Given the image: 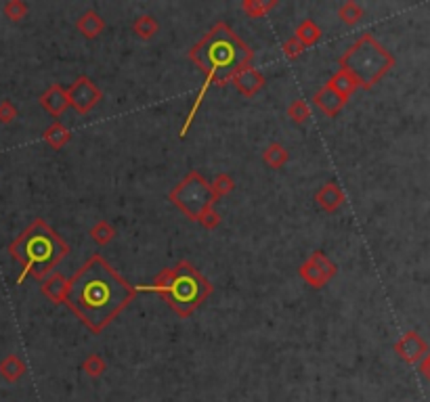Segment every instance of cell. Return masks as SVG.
I'll use <instances>...</instances> for the list:
<instances>
[{"instance_id":"6da1fadb","label":"cell","mask_w":430,"mask_h":402,"mask_svg":"<svg viewBox=\"0 0 430 402\" xmlns=\"http://www.w3.org/2000/svg\"><path fill=\"white\" fill-rule=\"evenodd\" d=\"M128 298L126 285L99 260L89 262L76 275L67 291V302L87 323L101 327L111 314H116Z\"/></svg>"},{"instance_id":"7a4b0ae2","label":"cell","mask_w":430,"mask_h":402,"mask_svg":"<svg viewBox=\"0 0 430 402\" xmlns=\"http://www.w3.org/2000/svg\"><path fill=\"white\" fill-rule=\"evenodd\" d=\"M246 57L244 46L231 34H210L197 48V61L208 71H231Z\"/></svg>"},{"instance_id":"3957f363","label":"cell","mask_w":430,"mask_h":402,"mask_svg":"<svg viewBox=\"0 0 430 402\" xmlns=\"http://www.w3.org/2000/svg\"><path fill=\"white\" fill-rule=\"evenodd\" d=\"M11 252L26 262V268L32 266H51L55 258L61 254L57 241L51 232H26L17 244L11 248Z\"/></svg>"},{"instance_id":"277c9868","label":"cell","mask_w":430,"mask_h":402,"mask_svg":"<svg viewBox=\"0 0 430 402\" xmlns=\"http://www.w3.org/2000/svg\"><path fill=\"white\" fill-rule=\"evenodd\" d=\"M170 295L174 304H195L201 295V283L193 273L183 271L174 277L170 285Z\"/></svg>"},{"instance_id":"5b68a950","label":"cell","mask_w":430,"mask_h":402,"mask_svg":"<svg viewBox=\"0 0 430 402\" xmlns=\"http://www.w3.org/2000/svg\"><path fill=\"white\" fill-rule=\"evenodd\" d=\"M397 350H399V354L407 360V363H418L420 358H424V354H426V344L415 336V334H407L401 342H399V346H397Z\"/></svg>"},{"instance_id":"8992f818","label":"cell","mask_w":430,"mask_h":402,"mask_svg":"<svg viewBox=\"0 0 430 402\" xmlns=\"http://www.w3.org/2000/svg\"><path fill=\"white\" fill-rule=\"evenodd\" d=\"M420 371H422V375H424V377H428V379H430V354H428V356L424 358V363L420 365Z\"/></svg>"}]
</instances>
